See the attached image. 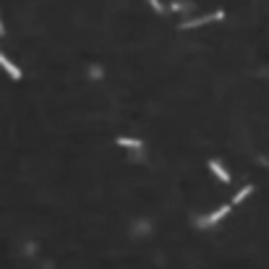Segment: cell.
<instances>
[{
    "label": "cell",
    "mask_w": 269,
    "mask_h": 269,
    "mask_svg": "<svg viewBox=\"0 0 269 269\" xmlns=\"http://www.w3.org/2000/svg\"><path fill=\"white\" fill-rule=\"evenodd\" d=\"M222 18H225V14H222V10H214V14H209V16L186 18L183 24H180V29H196V26H204V24H209V21H222Z\"/></svg>",
    "instance_id": "cell-1"
},
{
    "label": "cell",
    "mask_w": 269,
    "mask_h": 269,
    "mask_svg": "<svg viewBox=\"0 0 269 269\" xmlns=\"http://www.w3.org/2000/svg\"><path fill=\"white\" fill-rule=\"evenodd\" d=\"M230 214V204H225V206H220V209H214L212 214H206V217H202V225L204 228H212V225H217V222L222 220V217H228Z\"/></svg>",
    "instance_id": "cell-2"
},
{
    "label": "cell",
    "mask_w": 269,
    "mask_h": 269,
    "mask_svg": "<svg viewBox=\"0 0 269 269\" xmlns=\"http://www.w3.org/2000/svg\"><path fill=\"white\" fill-rule=\"evenodd\" d=\"M0 68H3V71H6V74H8L10 78H14V81H18V78H21V71H18V66H16V63H10L8 58L3 55V52H0Z\"/></svg>",
    "instance_id": "cell-3"
},
{
    "label": "cell",
    "mask_w": 269,
    "mask_h": 269,
    "mask_svg": "<svg viewBox=\"0 0 269 269\" xmlns=\"http://www.w3.org/2000/svg\"><path fill=\"white\" fill-rule=\"evenodd\" d=\"M209 170H212V172L217 175V178H220L222 183H230V175H228V170L222 168V165H220L217 160H209Z\"/></svg>",
    "instance_id": "cell-4"
},
{
    "label": "cell",
    "mask_w": 269,
    "mask_h": 269,
    "mask_svg": "<svg viewBox=\"0 0 269 269\" xmlns=\"http://www.w3.org/2000/svg\"><path fill=\"white\" fill-rule=\"evenodd\" d=\"M118 146H126V149H142V138H131V136H118L115 138Z\"/></svg>",
    "instance_id": "cell-5"
},
{
    "label": "cell",
    "mask_w": 269,
    "mask_h": 269,
    "mask_svg": "<svg viewBox=\"0 0 269 269\" xmlns=\"http://www.w3.org/2000/svg\"><path fill=\"white\" fill-rule=\"evenodd\" d=\"M254 194V186H246V188H240L238 194H236V198H232V204H240V202H246Z\"/></svg>",
    "instance_id": "cell-6"
},
{
    "label": "cell",
    "mask_w": 269,
    "mask_h": 269,
    "mask_svg": "<svg viewBox=\"0 0 269 269\" xmlns=\"http://www.w3.org/2000/svg\"><path fill=\"white\" fill-rule=\"evenodd\" d=\"M146 3H149L152 8H154V10H157V14H162V10H165V6H162V3H160V0H146Z\"/></svg>",
    "instance_id": "cell-7"
},
{
    "label": "cell",
    "mask_w": 269,
    "mask_h": 269,
    "mask_svg": "<svg viewBox=\"0 0 269 269\" xmlns=\"http://www.w3.org/2000/svg\"><path fill=\"white\" fill-rule=\"evenodd\" d=\"M0 34H6V26H3V21H0Z\"/></svg>",
    "instance_id": "cell-8"
}]
</instances>
